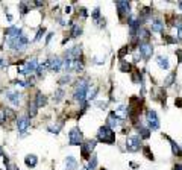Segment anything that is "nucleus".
Wrapping results in <instances>:
<instances>
[{
	"label": "nucleus",
	"mask_w": 182,
	"mask_h": 170,
	"mask_svg": "<svg viewBox=\"0 0 182 170\" xmlns=\"http://www.w3.org/2000/svg\"><path fill=\"white\" fill-rule=\"evenodd\" d=\"M97 140L102 143H106V144H112V143H116V132L108 126H102L97 131Z\"/></svg>",
	"instance_id": "1"
},
{
	"label": "nucleus",
	"mask_w": 182,
	"mask_h": 170,
	"mask_svg": "<svg viewBox=\"0 0 182 170\" xmlns=\"http://www.w3.org/2000/svg\"><path fill=\"white\" fill-rule=\"evenodd\" d=\"M88 88H90V85L87 84V81H84V79L78 81V85H76V90H75V94H73L75 100L84 102V100H85V97H87V91H88Z\"/></svg>",
	"instance_id": "2"
},
{
	"label": "nucleus",
	"mask_w": 182,
	"mask_h": 170,
	"mask_svg": "<svg viewBox=\"0 0 182 170\" xmlns=\"http://www.w3.org/2000/svg\"><path fill=\"white\" fill-rule=\"evenodd\" d=\"M96 148V140H87L82 146H81V154H82V158L84 160H90L91 158V152L94 151Z\"/></svg>",
	"instance_id": "3"
},
{
	"label": "nucleus",
	"mask_w": 182,
	"mask_h": 170,
	"mask_svg": "<svg viewBox=\"0 0 182 170\" xmlns=\"http://www.w3.org/2000/svg\"><path fill=\"white\" fill-rule=\"evenodd\" d=\"M82 131L79 128H73L70 131V134H68V143H70L72 146H82Z\"/></svg>",
	"instance_id": "4"
},
{
	"label": "nucleus",
	"mask_w": 182,
	"mask_h": 170,
	"mask_svg": "<svg viewBox=\"0 0 182 170\" xmlns=\"http://www.w3.org/2000/svg\"><path fill=\"white\" fill-rule=\"evenodd\" d=\"M8 44L14 49V50H25V49L28 47V44H29V41H28V38L25 35H21V37H18L15 40H9Z\"/></svg>",
	"instance_id": "5"
},
{
	"label": "nucleus",
	"mask_w": 182,
	"mask_h": 170,
	"mask_svg": "<svg viewBox=\"0 0 182 170\" xmlns=\"http://www.w3.org/2000/svg\"><path fill=\"white\" fill-rule=\"evenodd\" d=\"M140 148H141L140 137H136V135L128 137V140H126V149L129 152H136V151H140Z\"/></svg>",
	"instance_id": "6"
},
{
	"label": "nucleus",
	"mask_w": 182,
	"mask_h": 170,
	"mask_svg": "<svg viewBox=\"0 0 182 170\" xmlns=\"http://www.w3.org/2000/svg\"><path fill=\"white\" fill-rule=\"evenodd\" d=\"M29 126H31V120H29V117H20V118L17 120V128H18L20 135H25V134L28 132Z\"/></svg>",
	"instance_id": "7"
},
{
	"label": "nucleus",
	"mask_w": 182,
	"mask_h": 170,
	"mask_svg": "<svg viewBox=\"0 0 182 170\" xmlns=\"http://www.w3.org/2000/svg\"><path fill=\"white\" fill-rule=\"evenodd\" d=\"M138 50H140V55L144 58V59H150L152 55H153V47L149 44V43H141L138 46Z\"/></svg>",
	"instance_id": "8"
},
{
	"label": "nucleus",
	"mask_w": 182,
	"mask_h": 170,
	"mask_svg": "<svg viewBox=\"0 0 182 170\" xmlns=\"http://www.w3.org/2000/svg\"><path fill=\"white\" fill-rule=\"evenodd\" d=\"M146 117H147V123L152 129H158L159 128V120H158V115L153 109H147L146 112Z\"/></svg>",
	"instance_id": "9"
},
{
	"label": "nucleus",
	"mask_w": 182,
	"mask_h": 170,
	"mask_svg": "<svg viewBox=\"0 0 182 170\" xmlns=\"http://www.w3.org/2000/svg\"><path fill=\"white\" fill-rule=\"evenodd\" d=\"M62 61L64 59H61L59 56H50L49 58V68L52 70V71H59L61 68H62Z\"/></svg>",
	"instance_id": "10"
},
{
	"label": "nucleus",
	"mask_w": 182,
	"mask_h": 170,
	"mask_svg": "<svg viewBox=\"0 0 182 170\" xmlns=\"http://www.w3.org/2000/svg\"><path fill=\"white\" fill-rule=\"evenodd\" d=\"M116 6L119 9V17L120 18H125V15H129V9H131V3L129 2H117Z\"/></svg>",
	"instance_id": "11"
},
{
	"label": "nucleus",
	"mask_w": 182,
	"mask_h": 170,
	"mask_svg": "<svg viewBox=\"0 0 182 170\" xmlns=\"http://www.w3.org/2000/svg\"><path fill=\"white\" fill-rule=\"evenodd\" d=\"M120 125H122V120H120L116 114H114V112H111V114H109V117H108V121H106V126H108V128H111V129L114 131L116 128H119Z\"/></svg>",
	"instance_id": "12"
},
{
	"label": "nucleus",
	"mask_w": 182,
	"mask_h": 170,
	"mask_svg": "<svg viewBox=\"0 0 182 170\" xmlns=\"http://www.w3.org/2000/svg\"><path fill=\"white\" fill-rule=\"evenodd\" d=\"M5 34L8 35L9 40H15V38H18V37L23 35V31H21L20 28H17V26H9V28L5 31Z\"/></svg>",
	"instance_id": "13"
},
{
	"label": "nucleus",
	"mask_w": 182,
	"mask_h": 170,
	"mask_svg": "<svg viewBox=\"0 0 182 170\" xmlns=\"http://www.w3.org/2000/svg\"><path fill=\"white\" fill-rule=\"evenodd\" d=\"M25 67H26V73L29 75V73H34L37 68H38V61H37V58L34 56V58H31L29 61H26L25 62Z\"/></svg>",
	"instance_id": "14"
},
{
	"label": "nucleus",
	"mask_w": 182,
	"mask_h": 170,
	"mask_svg": "<svg viewBox=\"0 0 182 170\" xmlns=\"http://www.w3.org/2000/svg\"><path fill=\"white\" fill-rule=\"evenodd\" d=\"M76 169H78V161H76V158L72 157V155H68V157L65 158V170H76Z\"/></svg>",
	"instance_id": "15"
},
{
	"label": "nucleus",
	"mask_w": 182,
	"mask_h": 170,
	"mask_svg": "<svg viewBox=\"0 0 182 170\" xmlns=\"http://www.w3.org/2000/svg\"><path fill=\"white\" fill-rule=\"evenodd\" d=\"M20 93H17V91H9L8 93V100L14 105V106H18L20 105Z\"/></svg>",
	"instance_id": "16"
},
{
	"label": "nucleus",
	"mask_w": 182,
	"mask_h": 170,
	"mask_svg": "<svg viewBox=\"0 0 182 170\" xmlns=\"http://www.w3.org/2000/svg\"><path fill=\"white\" fill-rule=\"evenodd\" d=\"M38 163V157L37 155H26L25 157V164L29 167V169H34Z\"/></svg>",
	"instance_id": "17"
},
{
	"label": "nucleus",
	"mask_w": 182,
	"mask_h": 170,
	"mask_svg": "<svg viewBox=\"0 0 182 170\" xmlns=\"http://www.w3.org/2000/svg\"><path fill=\"white\" fill-rule=\"evenodd\" d=\"M136 38H138L140 41H147L150 38V32L147 29H144V28H140L138 32H136Z\"/></svg>",
	"instance_id": "18"
},
{
	"label": "nucleus",
	"mask_w": 182,
	"mask_h": 170,
	"mask_svg": "<svg viewBox=\"0 0 182 170\" xmlns=\"http://www.w3.org/2000/svg\"><path fill=\"white\" fill-rule=\"evenodd\" d=\"M156 64L161 67L163 70H167L170 67V62H169V58L167 56H158L156 58Z\"/></svg>",
	"instance_id": "19"
},
{
	"label": "nucleus",
	"mask_w": 182,
	"mask_h": 170,
	"mask_svg": "<svg viewBox=\"0 0 182 170\" xmlns=\"http://www.w3.org/2000/svg\"><path fill=\"white\" fill-rule=\"evenodd\" d=\"M35 103L38 108H43L46 106V103H47V99H46V96L43 93H37V97H35Z\"/></svg>",
	"instance_id": "20"
},
{
	"label": "nucleus",
	"mask_w": 182,
	"mask_h": 170,
	"mask_svg": "<svg viewBox=\"0 0 182 170\" xmlns=\"http://www.w3.org/2000/svg\"><path fill=\"white\" fill-rule=\"evenodd\" d=\"M112 112L116 114L120 120H125V118L128 117V108H126V106H119L116 111H112Z\"/></svg>",
	"instance_id": "21"
},
{
	"label": "nucleus",
	"mask_w": 182,
	"mask_h": 170,
	"mask_svg": "<svg viewBox=\"0 0 182 170\" xmlns=\"http://www.w3.org/2000/svg\"><path fill=\"white\" fill-rule=\"evenodd\" d=\"M152 31L153 32H163L164 31V23L161 20H155L152 23Z\"/></svg>",
	"instance_id": "22"
},
{
	"label": "nucleus",
	"mask_w": 182,
	"mask_h": 170,
	"mask_svg": "<svg viewBox=\"0 0 182 170\" xmlns=\"http://www.w3.org/2000/svg\"><path fill=\"white\" fill-rule=\"evenodd\" d=\"M37 111H38V106H37V103H35L34 100H31V102L28 103V114H29V117H35Z\"/></svg>",
	"instance_id": "23"
},
{
	"label": "nucleus",
	"mask_w": 182,
	"mask_h": 170,
	"mask_svg": "<svg viewBox=\"0 0 182 170\" xmlns=\"http://www.w3.org/2000/svg\"><path fill=\"white\" fill-rule=\"evenodd\" d=\"M31 6H32V3H29V2H21L20 3V14L26 15L28 12H31Z\"/></svg>",
	"instance_id": "24"
},
{
	"label": "nucleus",
	"mask_w": 182,
	"mask_h": 170,
	"mask_svg": "<svg viewBox=\"0 0 182 170\" xmlns=\"http://www.w3.org/2000/svg\"><path fill=\"white\" fill-rule=\"evenodd\" d=\"M97 91H99V87H93V88H88V91H87V97L85 99L87 100H91V99H94L96 97V94H97Z\"/></svg>",
	"instance_id": "25"
},
{
	"label": "nucleus",
	"mask_w": 182,
	"mask_h": 170,
	"mask_svg": "<svg viewBox=\"0 0 182 170\" xmlns=\"http://www.w3.org/2000/svg\"><path fill=\"white\" fill-rule=\"evenodd\" d=\"M82 34V29H81V26H79V24H73V26H72V32H70V35H72V38H78L79 35Z\"/></svg>",
	"instance_id": "26"
},
{
	"label": "nucleus",
	"mask_w": 182,
	"mask_h": 170,
	"mask_svg": "<svg viewBox=\"0 0 182 170\" xmlns=\"http://www.w3.org/2000/svg\"><path fill=\"white\" fill-rule=\"evenodd\" d=\"M96 166H97V155H91V158H90V161H88V166H87V169L88 170H94L96 169Z\"/></svg>",
	"instance_id": "27"
},
{
	"label": "nucleus",
	"mask_w": 182,
	"mask_h": 170,
	"mask_svg": "<svg viewBox=\"0 0 182 170\" xmlns=\"http://www.w3.org/2000/svg\"><path fill=\"white\" fill-rule=\"evenodd\" d=\"M62 125H64V121H59V123H56V125H50L47 129H49V132H52V134H58L59 129L62 128Z\"/></svg>",
	"instance_id": "28"
},
{
	"label": "nucleus",
	"mask_w": 182,
	"mask_h": 170,
	"mask_svg": "<svg viewBox=\"0 0 182 170\" xmlns=\"http://www.w3.org/2000/svg\"><path fill=\"white\" fill-rule=\"evenodd\" d=\"M64 90L62 88H59L56 93H55V96H53V99H55V102H59V100H62V97H64Z\"/></svg>",
	"instance_id": "29"
},
{
	"label": "nucleus",
	"mask_w": 182,
	"mask_h": 170,
	"mask_svg": "<svg viewBox=\"0 0 182 170\" xmlns=\"http://www.w3.org/2000/svg\"><path fill=\"white\" fill-rule=\"evenodd\" d=\"M143 154H144V157H146L147 160H153V154L150 152V148H149V146H144V148H143Z\"/></svg>",
	"instance_id": "30"
},
{
	"label": "nucleus",
	"mask_w": 182,
	"mask_h": 170,
	"mask_svg": "<svg viewBox=\"0 0 182 170\" xmlns=\"http://www.w3.org/2000/svg\"><path fill=\"white\" fill-rule=\"evenodd\" d=\"M172 143V151H173V154L176 155V157H181L182 154H181V149H179V146L175 143V141H170Z\"/></svg>",
	"instance_id": "31"
},
{
	"label": "nucleus",
	"mask_w": 182,
	"mask_h": 170,
	"mask_svg": "<svg viewBox=\"0 0 182 170\" xmlns=\"http://www.w3.org/2000/svg\"><path fill=\"white\" fill-rule=\"evenodd\" d=\"M5 112H6V120H15V112L9 108H5Z\"/></svg>",
	"instance_id": "32"
},
{
	"label": "nucleus",
	"mask_w": 182,
	"mask_h": 170,
	"mask_svg": "<svg viewBox=\"0 0 182 170\" xmlns=\"http://www.w3.org/2000/svg\"><path fill=\"white\" fill-rule=\"evenodd\" d=\"M120 71H131V64L126 61H122L120 64Z\"/></svg>",
	"instance_id": "33"
},
{
	"label": "nucleus",
	"mask_w": 182,
	"mask_h": 170,
	"mask_svg": "<svg viewBox=\"0 0 182 170\" xmlns=\"http://www.w3.org/2000/svg\"><path fill=\"white\" fill-rule=\"evenodd\" d=\"M138 132H140V135H141L143 138H149V137H150V132H149V129H146V128H138Z\"/></svg>",
	"instance_id": "34"
},
{
	"label": "nucleus",
	"mask_w": 182,
	"mask_h": 170,
	"mask_svg": "<svg viewBox=\"0 0 182 170\" xmlns=\"http://www.w3.org/2000/svg\"><path fill=\"white\" fill-rule=\"evenodd\" d=\"M44 34H46V28H40L38 29V32H37V37H35V41H40L43 37H44Z\"/></svg>",
	"instance_id": "35"
},
{
	"label": "nucleus",
	"mask_w": 182,
	"mask_h": 170,
	"mask_svg": "<svg viewBox=\"0 0 182 170\" xmlns=\"http://www.w3.org/2000/svg\"><path fill=\"white\" fill-rule=\"evenodd\" d=\"M70 81H72V78L68 76V75H65V76H62V78L59 79V85H65V84H68Z\"/></svg>",
	"instance_id": "36"
},
{
	"label": "nucleus",
	"mask_w": 182,
	"mask_h": 170,
	"mask_svg": "<svg viewBox=\"0 0 182 170\" xmlns=\"http://www.w3.org/2000/svg\"><path fill=\"white\" fill-rule=\"evenodd\" d=\"M128 47H129V46H125V47L122 49V50L119 52V55H117V56H119L120 59H122V58H123V56H125V55H126V53L129 52V49H128Z\"/></svg>",
	"instance_id": "37"
},
{
	"label": "nucleus",
	"mask_w": 182,
	"mask_h": 170,
	"mask_svg": "<svg viewBox=\"0 0 182 170\" xmlns=\"http://www.w3.org/2000/svg\"><path fill=\"white\" fill-rule=\"evenodd\" d=\"M6 120V112H5V108H0V123H3Z\"/></svg>",
	"instance_id": "38"
},
{
	"label": "nucleus",
	"mask_w": 182,
	"mask_h": 170,
	"mask_svg": "<svg viewBox=\"0 0 182 170\" xmlns=\"http://www.w3.org/2000/svg\"><path fill=\"white\" fill-rule=\"evenodd\" d=\"M99 15H100V9L97 8V9H94V12L91 14V17H93L94 20H99Z\"/></svg>",
	"instance_id": "39"
},
{
	"label": "nucleus",
	"mask_w": 182,
	"mask_h": 170,
	"mask_svg": "<svg viewBox=\"0 0 182 170\" xmlns=\"http://www.w3.org/2000/svg\"><path fill=\"white\" fill-rule=\"evenodd\" d=\"M173 79H175V73H172V75L166 79V85H172V82H173Z\"/></svg>",
	"instance_id": "40"
},
{
	"label": "nucleus",
	"mask_w": 182,
	"mask_h": 170,
	"mask_svg": "<svg viewBox=\"0 0 182 170\" xmlns=\"http://www.w3.org/2000/svg\"><path fill=\"white\" fill-rule=\"evenodd\" d=\"M149 14H150V9H149V8H144V9L141 11V17H144V18L149 17Z\"/></svg>",
	"instance_id": "41"
},
{
	"label": "nucleus",
	"mask_w": 182,
	"mask_h": 170,
	"mask_svg": "<svg viewBox=\"0 0 182 170\" xmlns=\"http://www.w3.org/2000/svg\"><path fill=\"white\" fill-rule=\"evenodd\" d=\"M8 65V61L5 59V58H0V68H3V67H6Z\"/></svg>",
	"instance_id": "42"
},
{
	"label": "nucleus",
	"mask_w": 182,
	"mask_h": 170,
	"mask_svg": "<svg viewBox=\"0 0 182 170\" xmlns=\"http://www.w3.org/2000/svg\"><path fill=\"white\" fill-rule=\"evenodd\" d=\"M15 85H17V87H21V88H23V87H26L28 84H26V82H23V81H15Z\"/></svg>",
	"instance_id": "43"
},
{
	"label": "nucleus",
	"mask_w": 182,
	"mask_h": 170,
	"mask_svg": "<svg viewBox=\"0 0 182 170\" xmlns=\"http://www.w3.org/2000/svg\"><path fill=\"white\" fill-rule=\"evenodd\" d=\"M164 38H166V41H167V43H175V40H173L172 37H167V35H164Z\"/></svg>",
	"instance_id": "44"
},
{
	"label": "nucleus",
	"mask_w": 182,
	"mask_h": 170,
	"mask_svg": "<svg viewBox=\"0 0 182 170\" xmlns=\"http://www.w3.org/2000/svg\"><path fill=\"white\" fill-rule=\"evenodd\" d=\"M178 106H182V99H181V97H178V99H176V102H175Z\"/></svg>",
	"instance_id": "45"
},
{
	"label": "nucleus",
	"mask_w": 182,
	"mask_h": 170,
	"mask_svg": "<svg viewBox=\"0 0 182 170\" xmlns=\"http://www.w3.org/2000/svg\"><path fill=\"white\" fill-rule=\"evenodd\" d=\"M99 26H100V28L105 26V20H103V18H99Z\"/></svg>",
	"instance_id": "46"
},
{
	"label": "nucleus",
	"mask_w": 182,
	"mask_h": 170,
	"mask_svg": "<svg viewBox=\"0 0 182 170\" xmlns=\"http://www.w3.org/2000/svg\"><path fill=\"white\" fill-rule=\"evenodd\" d=\"M52 37H53V34H49L47 35V38H46V44H49V41L52 40Z\"/></svg>",
	"instance_id": "47"
},
{
	"label": "nucleus",
	"mask_w": 182,
	"mask_h": 170,
	"mask_svg": "<svg viewBox=\"0 0 182 170\" xmlns=\"http://www.w3.org/2000/svg\"><path fill=\"white\" fill-rule=\"evenodd\" d=\"M173 170H182V166H181V164H176V166L173 167Z\"/></svg>",
	"instance_id": "48"
},
{
	"label": "nucleus",
	"mask_w": 182,
	"mask_h": 170,
	"mask_svg": "<svg viewBox=\"0 0 182 170\" xmlns=\"http://www.w3.org/2000/svg\"><path fill=\"white\" fill-rule=\"evenodd\" d=\"M70 12H72V8L67 6V8H65V14H70Z\"/></svg>",
	"instance_id": "49"
},
{
	"label": "nucleus",
	"mask_w": 182,
	"mask_h": 170,
	"mask_svg": "<svg viewBox=\"0 0 182 170\" xmlns=\"http://www.w3.org/2000/svg\"><path fill=\"white\" fill-rule=\"evenodd\" d=\"M179 8H181V11H182V2H181V3H179Z\"/></svg>",
	"instance_id": "50"
},
{
	"label": "nucleus",
	"mask_w": 182,
	"mask_h": 170,
	"mask_svg": "<svg viewBox=\"0 0 182 170\" xmlns=\"http://www.w3.org/2000/svg\"><path fill=\"white\" fill-rule=\"evenodd\" d=\"M0 157H2V149H0Z\"/></svg>",
	"instance_id": "51"
},
{
	"label": "nucleus",
	"mask_w": 182,
	"mask_h": 170,
	"mask_svg": "<svg viewBox=\"0 0 182 170\" xmlns=\"http://www.w3.org/2000/svg\"><path fill=\"white\" fill-rule=\"evenodd\" d=\"M100 170H106V169H100Z\"/></svg>",
	"instance_id": "52"
}]
</instances>
